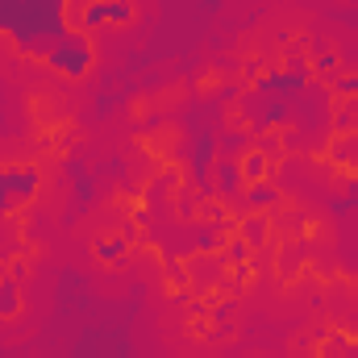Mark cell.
I'll return each mask as SVG.
<instances>
[{"label":"cell","instance_id":"5","mask_svg":"<svg viewBox=\"0 0 358 358\" xmlns=\"http://www.w3.org/2000/svg\"><path fill=\"white\" fill-rule=\"evenodd\" d=\"M342 88H346V92H358V80H350V84H346V80H342Z\"/></svg>","mask_w":358,"mask_h":358},{"label":"cell","instance_id":"1","mask_svg":"<svg viewBox=\"0 0 358 358\" xmlns=\"http://www.w3.org/2000/svg\"><path fill=\"white\" fill-rule=\"evenodd\" d=\"M67 176H71V208L80 213V208H88L92 204V196H96V187H92V176H88V167L84 163H67Z\"/></svg>","mask_w":358,"mask_h":358},{"label":"cell","instance_id":"3","mask_svg":"<svg viewBox=\"0 0 358 358\" xmlns=\"http://www.w3.org/2000/svg\"><path fill=\"white\" fill-rule=\"evenodd\" d=\"M300 84H304L300 76H271V80H263V92H292Z\"/></svg>","mask_w":358,"mask_h":358},{"label":"cell","instance_id":"4","mask_svg":"<svg viewBox=\"0 0 358 358\" xmlns=\"http://www.w3.org/2000/svg\"><path fill=\"white\" fill-rule=\"evenodd\" d=\"M8 304H17V292H13V287H8V283H4V287H0V313H4V308H8Z\"/></svg>","mask_w":358,"mask_h":358},{"label":"cell","instance_id":"2","mask_svg":"<svg viewBox=\"0 0 358 358\" xmlns=\"http://www.w3.org/2000/svg\"><path fill=\"white\" fill-rule=\"evenodd\" d=\"M113 17L125 21V17H129V4H96L88 17H84V25H104V21H113Z\"/></svg>","mask_w":358,"mask_h":358}]
</instances>
